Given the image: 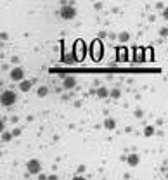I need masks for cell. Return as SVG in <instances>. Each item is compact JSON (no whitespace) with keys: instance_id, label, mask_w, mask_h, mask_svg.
Returning <instances> with one entry per match:
<instances>
[{"instance_id":"cell-1","label":"cell","mask_w":168,"mask_h":180,"mask_svg":"<svg viewBox=\"0 0 168 180\" xmlns=\"http://www.w3.org/2000/svg\"><path fill=\"white\" fill-rule=\"evenodd\" d=\"M16 92H12V90H3L2 92V97H0V102H2V106H5V107H10L14 102H16Z\"/></svg>"},{"instance_id":"cell-2","label":"cell","mask_w":168,"mask_h":180,"mask_svg":"<svg viewBox=\"0 0 168 180\" xmlns=\"http://www.w3.org/2000/svg\"><path fill=\"white\" fill-rule=\"evenodd\" d=\"M75 16H76V9L71 7V5H64L59 10V17L64 19V21H71V19H75Z\"/></svg>"},{"instance_id":"cell-3","label":"cell","mask_w":168,"mask_h":180,"mask_svg":"<svg viewBox=\"0 0 168 180\" xmlns=\"http://www.w3.org/2000/svg\"><path fill=\"white\" fill-rule=\"evenodd\" d=\"M26 170H28V173H31V175H38L40 170H42V165H40L38 159H29V161L26 163Z\"/></svg>"},{"instance_id":"cell-4","label":"cell","mask_w":168,"mask_h":180,"mask_svg":"<svg viewBox=\"0 0 168 180\" xmlns=\"http://www.w3.org/2000/svg\"><path fill=\"white\" fill-rule=\"evenodd\" d=\"M9 76H10L12 81H17V83H19V81L24 80V69H23V68H12Z\"/></svg>"},{"instance_id":"cell-5","label":"cell","mask_w":168,"mask_h":180,"mask_svg":"<svg viewBox=\"0 0 168 180\" xmlns=\"http://www.w3.org/2000/svg\"><path fill=\"white\" fill-rule=\"evenodd\" d=\"M75 85H76V78H75V76H66V78L62 80V87H64L66 90L75 88Z\"/></svg>"},{"instance_id":"cell-6","label":"cell","mask_w":168,"mask_h":180,"mask_svg":"<svg viewBox=\"0 0 168 180\" xmlns=\"http://www.w3.org/2000/svg\"><path fill=\"white\" fill-rule=\"evenodd\" d=\"M31 87H33V81H29V80H23V81H19V90H21V92H29Z\"/></svg>"},{"instance_id":"cell-7","label":"cell","mask_w":168,"mask_h":180,"mask_svg":"<svg viewBox=\"0 0 168 180\" xmlns=\"http://www.w3.org/2000/svg\"><path fill=\"white\" fill-rule=\"evenodd\" d=\"M139 161H141V158H139L135 153H132V154L127 158V163H128V166H137V165H139Z\"/></svg>"},{"instance_id":"cell-8","label":"cell","mask_w":168,"mask_h":180,"mask_svg":"<svg viewBox=\"0 0 168 180\" xmlns=\"http://www.w3.org/2000/svg\"><path fill=\"white\" fill-rule=\"evenodd\" d=\"M104 128H106V130H115V128H116V120L106 118V120H104Z\"/></svg>"},{"instance_id":"cell-9","label":"cell","mask_w":168,"mask_h":180,"mask_svg":"<svg viewBox=\"0 0 168 180\" xmlns=\"http://www.w3.org/2000/svg\"><path fill=\"white\" fill-rule=\"evenodd\" d=\"M109 90L106 88V87H101V88H97V97H101V99H104V97H109Z\"/></svg>"},{"instance_id":"cell-10","label":"cell","mask_w":168,"mask_h":180,"mask_svg":"<svg viewBox=\"0 0 168 180\" xmlns=\"http://www.w3.org/2000/svg\"><path fill=\"white\" fill-rule=\"evenodd\" d=\"M47 94H49V88H47V87H40V88L36 90V95H38V97H45Z\"/></svg>"},{"instance_id":"cell-11","label":"cell","mask_w":168,"mask_h":180,"mask_svg":"<svg viewBox=\"0 0 168 180\" xmlns=\"http://www.w3.org/2000/svg\"><path fill=\"white\" fill-rule=\"evenodd\" d=\"M144 135H146V137H153V135H154V128H153V127H146V128H144Z\"/></svg>"},{"instance_id":"cell-12","label":"cell","mask_w":168,"mask_h":180,"mask_svg":"<svg viewBox=\"0 0 168 180\" xmlns=\"http://www.w3.org/2000/svg\"><path fill=\"white\" fill-rule=\"evenodd\" d=\"M12 137H14V135H12V133H9V132H3V133H2V140H3V142L12 140Z\"/></svg>"},{"instance_id":"cell-13","label":"cell","mask_w":168,"mask_h":180,"mask_svg":"<svg viewBox=\"0 0 168 180\" xmlns=\"http://www.w3.org/2000/svg\"><path fill=\"white\" fill-rule=\"evenodd\" d=\"M120 95H121V92H120L118 88H113V90H111V94H109V97H113V99H118Z\"/></svg>"},{"instance_id":"cell-14","label":"cell","mask_w":168,"mask_h":180,"mask_svg":"<svg viewBox=\"0 0 168 180\" xmlns=\"http://www.w3.org/2000/svg\"><path fill=\"white\" fill-rule=\"evenodd\" d=\"M128 38H130V35H128V33H125V31H123V33L120 35V40H121V42H127Z\"/></svg>"},{"instance_id":"cell-15","label":"cell","mask_w":168,"mask_h":180,"mask_svg":"<svg viewBox=\"0 0 168 180\" xmlns=\"http://www.w3.org/2000/svg\"><path fill=\"white\" fill-rule=\"evenodd\" d=\"M135 116H137V118H142V116H144L142 109H135Z\"/></svg>"},{"instance_id":"cell-16","label":"cell","mask_w":168,"mask_h":180,"mask_svg":"<svg viewBox=\"0 0 168 180\" xmlns=\"http://www.w3.org/2000/svg\"><path fill=\"white\" fill-rule=\"evenodd\" d=\"M64 61H66V62H71V61H73V57H71V54H66V57H64Z\"/></svg>"},{"instance_id":"cell-17","label":"cell","mask_w":168,"mask_h":180,"mask_svg":"<svg viewBox=\"0 0 168 180\" xmlns=\"http://www.w3.org/2000/svg\"><path fill=\"white\" fill-rule=\"evenodd\" d=\"M163 17L168 21V7H167V9H163Z\"/></svg>"},{"instance_id":"cell-18","label":"cell","mask_w":168,"mask_h":180,"mask_svg":"<svg viewBox=\"0 0 168 180\" xmlns=\"http://www.w3.org/2000/svg\"><path fill=\"white\" fill-rule=\"evenodd\" d=\"M19 133H21V130H19V128H16V130H14V132H12V135H14V137H17V135H19Z\"/></svg>"},{"instance_id":"cell-19","label":"cell","mask_w":168,"mask_h":180,"mask_svg":"<svg viewBox=\"0 0 168 180\" xmlns=\"http://www.w3.org/2000/svg\"><path fill=\"white\" fill-rule=\"evenodd\" d=\"M142 59H144V57H142V55H141V54H137V57H135V61H139V62H141V61H142Z\"/></svg>"},{"instance_id":"cell-20","label":"cell","mask_w":168,"mask_h":180,"mask_svg":"<svg viewBox=\"0 0 168 180\" xmlns=\"http://www.w3.org/2000/svg\"><path fill=\"white\" fill-rule=\"evenodd\" d=\"M38 179H40V180H47V177H45V175H42V173H38Z\"/></svg>"},{"instance_id":"cell-21","label":"cell","mask_w":168,"mask_h":180,"mask_svg":"<svg viewBox=\"0 0 168 180\" xmlns=\"http://www.w3.org/2000/svg\"><path fill=\"white\" fill-rule=\"evenodd\" d=\"M167 172H168V166H167Z\"/></svg>"}]
</instances>
